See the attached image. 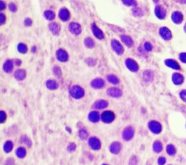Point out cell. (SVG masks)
Returning a JSON list of instances; mask_svg holds the SVG:
<instances>
[{
  "instance_id": "94428289",
  "label": "cell",
  "mask_w": 186,
  "mask_h": 165,
  "mask_svg": "<svg viewBox=\"0 0 186 165\" xmlns=\"http://www.w3.org/2000/svg\"><path fill=\"white\" fill-rule=\"evenodd\" d=\"M102 165H109V164H102Z\"/></svg>"
},
{
  "instance_id": "4316f807",
  "label": "cell",
  "mask_w": 186,
  "mask_h": 165,
  "mask_svg": "<svg viewBox=\"0 0 186 165\" xmlns=\"http://www.w3.org/2000/svg\"><path fill=\"white\" fill-rule=\"evenodd\" d=\"M78 135L81 140H86L89 137V132L87 129L81 128L78 132Z\"/></svg>"
},
{
  "instance_id": "60d3db41",
  "label": "cell",
  "mask_w": 186,
  "mask_h": 165,
  "mask_svg": "<svg viewBox=\"0 0 186 165\" xmlns=\"http://www.w3.org/2000/svg\"><path fill=\"white\" fill-rule=\"evenodd\" d=\"M121 1L126 6H137V2L135 0H121Z\"/></svg>"
},
{
  "instance_id": "5bb4252c",
  "label": "cell",
  "mask_w": 186,
  "mask_h": 165,
  "mask_svg": "<svg viewBox=\"0 0 186 165\" xmlns=\"http://www.w3.org/2000/svg\"><path fill=\"white\" fill-rule=\"evenodd\" d=\"M153 80V73L151 70L147 69L143 72V82L148 84L150 83Z\"/></svg>"
},
{
  "instance_id": "1f68e13d",
  "label": "cell",
  "mask_w": 186,
  "mask_h": 165,
  "mask_svg": "<svg viewBox=\"0 0 186 165\" xmlns=\"http://www.w3.org/2000/svg\"><path fill=\"white\" fill-rule=\"evenodd\" d=\"M153 149L154 151V152L156 153H160L163 150V145L160 141L157 140V141H155L153 145Z\"/></svg>"
},
{
  "instance_id": "7a4b0ae2",
  "label": "cell",
  "mask_w": 186,
  "mask_h": 165,
  "mask_svg": "<svg viewBox=\"0 0 186 165\" xmlns=\"http://www.w3.org/2000/svg\"><path fill=\"white\" fill-rule=\"evenodd\" d=\"M121 135L125 141H130L134 136V128L132 126H126L122 131Z\"/></svg>"
},
{
  "instance_id": "2e32d148",
  "label": "cell",
  "mask_w": 186,
  "mask_h": 165,
  "mask_svg": "<svg viewBox=\"0 0 186 165\" xmlns=\"http://www.w3.org/2000/svg\"><path fill=\"white\" fill-rule=\"evenodd\" d=\"M108 106H109V102L106 101V100L100 99L95 102V103L93 104L92 107L96 110H102L105 109Z\"/></svg>"
},
{
  "instance_id": "bcb514c9",
  "label": "cell",
  "mask_w": 186,
  "mask_h": 165,
  "mask_svg": "<svg viewBox=\"0 0 186 165\" xmlns=\"http://www.w3.org/2000/svg\"><path fill=\"white\" fill-rule=\"evenodd\" d=\"M86 63L90 66H95L96 64L95 60L92 58H88L86 59Z\"/></svg>"
},
{
  "instance_id": "ba28073f",
  "label": "cell",
  "mask_w": 186,
  "mask_h": 165,
  "mask_svg": "<svg viewBox=\"0 0 186 165\" xmlns=\"http://www.w3.org/2000/svg\"><path fill=\"white\" fill-rule=\"evenodd\" d=\"M121 149H122V145H121V143L119 141L113 142L109 146L110 152L114 155L119 154V153L121 152Z\"/></svg>"
},
{
  "instance_id": "277c9868",
  "label": "cell",
  "mask_w": 186,
  "mask_h": 165,
  "mask_svg": "<svg viewBox=\"0 0 186 165\" xmlns=\"http://www.w3.org/2000/svg\"><path fill=\"white\" fill-rule=\"evenodd\" d=\"M88 145L94 151H98L101 148V142L96 137H91L89 138Z\"/></svg>"
},
{
  "instance_id": "ffe728a7",
  "label": "cell",
  "mask_w": 186,
  "mask_h": 165,
  "mask_svg": "<svg viewBox=\"0 0 186 165\" xmlns=\"http://www.w3.org/2000/svg\"><path fill=\"white\" fill-rule=\"evenodd\" d=\"M13 68H14V62L13 60H7L3 64V69L5 73H11L13 70Z\"/></svg>"
},
{
  "instance_id": "e0dca14e",
  "label": "cell",
  "mask_w": 186,
  "mask_h": 165,
  "mask_svg": "<svg viewBox=\"0 0 186 165\" xmlns=\"http://www.w3.org/2000/svg\"><path fill=\"white\" fill-rule=\"evenodd\" d=\"M155 14L159 19H164L166 17V13L164 7L161 6H156L155 8Z\"/></svg>"
},
{
  "instance_id": "d4e9b609",
  "label": "cell",
  "mask_w": 186,
  "mask_h": 165,
  "mask_svg": "<svg viewBox=\"0 0 186 165\" xmlns=\"http://www.w3.org/2000/svg\"><path fill=\"white\" fill-rule=\"evenodd\" d=\"M165 64L166 66H168L169 67L172 68V69H180V67L179 65V64L177 63L176 61H174L173 59H166L165 60Z\"/></svg>"
},
{
  "instance_id": "8fae6325",
  "label": "cell",
  "mask_w": 186,
  "mask_h": 165,
  "mask_svg": "<svg viewBox=\"0 0 186 165\" xmlns=\"http://www.w3.org/2000/svg\"><path fill=\"white\" fill-rule=\"evenodd\" d=\"M56 58L60 62H66L68 60V54L63 49H58L56 51Z\"/></svg>"
},
{
  "instance_id": "e575fe53",
  "label": "cell",
  "mask_w": 186,
  "mask_h": 165,
  "mask_svg": "<svg viewBox=\"0 0 186 165\" xmlns=\"http://www.w3.org/2000/svg\"><path fill=\"white\" fill-rule=\"evenodd\" d=\"M84 43L87 48H92L95 47V42L91 37H87V38H85Z\"/></svg>"
},
{
  "instance_id": "f5cc1de1",
  "label": "cell",
  "mask_w": 186,
  "mask_h": 165,
  "mask_svg": "<svg viewBox=\"0 0 186 165\" xmlns=\"http://www.w3.org/2000/svg\"><path fill=\"white\" fill-rule=\"evenodd\" d=\"M24 24H25L26 26H31L32 24V21L31 19H30V18H26V19L25 20V22H24Z\"/></svg>"
},
{
  "instance_id": "f35d334b",
  "label": "cell",
  "mask_w": 186,
  "mask_h": 165,
  "mask_svg": "<svg viewBox=\"0 0 186 165\" xmlns=\"http://www.w3.org/2000/svg\"><path fill=\"white\" fill-rule=\"evenodd\" d=\"M166 153L170 156H174L176 153V149L173 145H168L166 146Z\"/></svg>"
},
{
  "instance_id": "836d02e7",
  "label": "cell",
  "mask_w": 186,
  "mask_h": 165,
  "mask_svg": "<svg viewBox=\"0 0 186 165\" xmlns=\"http://www.w3.org/2000/svg\"><path fill=\"white\" fill-rule=\"evenodd\" d=\"M44 16H45V18H46L47 20L52 21L55 18V13L52 12V10H48L44 13Z\"/></svg>"
},
{
  "instance_id": "83f0119b",
  "label": "cell",
  "mask_w": 186,
  "mask_h": 165,
  "mask_svg": "<svg viewBox=\"0 0 186 165\" xmlns=\"http://www.w3.org/2000/svg\"><path fill=\"white\" fill-rule=\"evenodd\" d=\"M121 40H122L123 43H124L127 47H129V48L132 47V45H133V44H134L133 40H132V38L127 35H121Z\"/></svg>"
},
{
  "instance_id": "816d5d0a",
  "label": "cell",
  "mask_w": 186,
  "mask_h": 165,
  "mask_svg": "<svg viewBox=\"0 0 186 165\" xmlns=\"http://www.w3.org/2000/svg\"><path fill=\"white\" fill-rule=\"evenodd\" d=\"M180 59L183 63H186V53H182L180 55Z\"/></svg>"
},
{
  "instance_id": "5b68a950",
  "label": "cell",
  "mask_w": 186,
  "mask_h": 165,
  "mask_svg": "<svg viewBox=\"0 0 186 165\" xmlns=\"http://www.w3.org/2000/svg\"><path fill=\"white\" fill-rule=\"evenodd\" d=\"M150 131L153 134H159L162 130V126L160 123L156 121H151L148 123Z\"/></svg>"
},
{
  "instance_id": "484cf974",
  "label": "cell",
  "mask_w": 186,
  "mask_h": 165,
  "mask_svg": "<svg viewBox=\"0 0 186 165\" xmlns=\"http://www.w3.org/2000/svg\"><path fill=\"white\" fill-rule=\"evenodd\" d=\"M172 81L174 84L180 85L183 83L184 77L180 73H174L172 75Z\"/></svg>"
},
{
  "instance_id": "44dd1931",
  "label": "cell",
  "mask_w": 186,
  "mask_h": 165,
  "mask_svg": "<svg viewBox=\"0 0 186 165\" xmlns=\"http://www.w3.org/2000/svg\"><path fill=\"white\" fill-rule=\"evenodd\" d=\"M70 17H71V14H70L69 11H68L66 8H62L60 9L59 11V18L63 21H66L69 20Z\"/></svg>"
},
{
  "instance_id": "ab89813d",
  "label": "cell",
  "mask_w": 186,
  "mask_h": 165,
  "mask_svg": "<svg viewBox=\"0 0 186 165\" xmlns=\"http://www.w3.org/2000/svg\"><path fill=\"white\" fill-rule=\"evenodd\" d=\"M18 51L20 54H26L28 51V48L24 43H20L18 45Z\"/></svg>"
},
{
  "instance_id": "f907efd6",
  "label": "cell",
  "mask_w": 186,
  "mask_h": 165,
  "mask_svg": "<svg viewBox=\"0 0 186 165\" xmlns=\"http://www.w3.org/2000/svg\"><path fill=\"white\" fill-rule=\"evenodd\" d=\"M180 98H181L184 102H186V90L182 91V92L180 93Z\"/></svg>"
},
{
  "instance_id": "681fc988",
  "label": "cell",
  "mask_w": 186,
  "mask_h": 165,
  "mask_svg": "<svg viewBox=\"0 0 186 165\" xmlns=\"http://www.w3.org/2000/svg\"><path fill=\"white\" fill-rule=\"evenodd\" d=\"M5 21H6V17H5V14L1 13V14H0V24H1V25H3V24L5 23Z\"/></svg>"
},
{
  "instance_id": "db71d44e",
  "label": "cell",
  "mask_w": 186,
  "mask_h": 165,
  "mask_svg": "<svg viewBox=\"0 0 186 165\" xmlns=\"http://www.w3.org/2000/svg\"><path fill=\"white\" fill-rule=\"evenodd\" d=\"M5 7H6V4L5 3V2L4 1L0 2V10H3Z\"/></svg>"
},
{
  "instance_id": "ac0fdd59",
  "label": "cell",
  "mask_w": 186,
  "mask_h": 165,
  "mask_svg": "<svg viewBox=\"0 0 186 165\" xmlns=\"http://www.w3.org/2000/svg\"><path fill=\"white\" fill-rule=\"evenodd\" d=\"M14 77L17 81H23L24 79L26 78V72L25 69H17L14 73Z\"/></svg>"
},
{
  "instance_id": "d590c367",
  "label": "cell",
  "mask_w": 186,
  "mask_h": 165,
  "mask_svg": "<svg viewBox=\"0 0 186 165\" xmlns=\"http://www.w3.org/2000/svg\"><path fill=\"white\" fill-rule=\"evenodd\" d=\"M128 165H139V159L135 155H132L129 160Z\"/></svg>"
},
{
  "instance_id": "f6af8a7d",
  "label": "cell",
  "mask_w": 186,
  "mask_h": 165,
  "mask_svg": "<svg viewBox=\"0 0 186 165\" xmlns=\"http://www.w3.org/2000/svg\"><path fill=\"white\" fill-rule=\"evenodd\" d=\"M4 165H16L15 160L13 158H8L7 160H5Z\"/></svg>"
},
{
  "instance_id": "9a60e30c",
  "label": "cell",
  "mask_w": 186,
  "mask_h": 165,
  "mask_svg": "<svg viewBox=\"0 0 186 165\" xmlns=\"http://www.w3.org/2000/svg\"><path fill=\"white\" fill-rule=\"evenodd\" d=\"M105 81L102 78H95L91 82V86L96 89H100L105 86Z\"/></svg>"
},
{
  "instance_id": "52a82bcc",
  "label": "cell",
  "mask_w": 186,
  "mask_h": 165,
  "mask_svg": "<svg viewBox=\"0 0 186 165\" xmlns=\"http://www.w3.org/2000/svg\"><path fill=\"white\" fill-rule=\"evenodd\" d=\"M107 94L113 98H120L122 96V91L118 87H111L107 90Z\"/></svg>"
},
{
  "instance_id": "6da1fadb",
  "label": "cell",
  "mask_w": 186,
  "mask_h": 165,
  "mask_svg": "<svg viewBox=\"0 0 186 165\" xmlns=\"http://www.w3.org/2000/svg\"><path fill=\"white\" fill-rule=\"evenodd\" d=\"M69 94L72 97L76 99H79L84 96V90L79 85H73L69 89Z\"/></svg>"
},
{
  "instance_id": "d6a6232c",
  "label": "cell",
  "mask_w": 186,
  "mask_h": 165,
  "mask_svg": "<svg viewBox=\"0 0 186 165\" xmlns=\"http://www.w3.org/2000/svg\"><path fill=\"white\" fill-rule=\"evenodd\" d=\"M107 80L110 83H112L113 85L119 84V82H120L119 77L116 76L115 75H109L107 77Z\"/></svg>"
},
{
  "instance_id": "f546056e",
  "label": "cell",
  "mask_w": 186,
  "mask_h": 165,
  "mask_svg": "<svg viewBox=\"0 0 186 165\" xmlns=\"http://www.w3.org/2000/svg\"><path fill=\"white\" fill-rule=\"evenodd\" d=\"M4 151L5 153H9L13 151V143L11 140H7L5 142V143L4 144L3 146Z\"/></svg>"
},
{
  "instance_id": "8992f818",
  "label": "cell",
  "mask_w": 186,
  "mask_h": 165,
  "mask_svg": "<svg viewBox=\"0 0 186 165\" xmlns=\"http://www.w3.org/2000/svg\"><path fill=\"white\" fill-rule=\"evenodd\" d=\"M125 64H126V67L128 68V69L130 70L131 72H133V73H136L139 69L138 64L132 58H127L125 61Z\"/></svg>"
},
{
  "instance_id": "7dc6e473",
  "label": "cell",
  "mask_w": 186,
  "mask_h": 165,
  "mask_svg": "<svg viewBox=\"0 0 186 165\" xmlns=\"http://www.w3.org/2000/svg\"><path fill=\"white\" fill-rule=\"evenodd\" d=\"M9 10L12 11V12H16L17 11V6L15 3H10L9 5Z\"/></svg>"
},
{
  "instance_id": "30bf717a",
  "label": "cell",
  "mask_w": 186,
  "mask_h": 165,
  "mask_svg": "<svg viewBox=\"0 0 186 165\" xmlns=\"http://www.w3.org/2000/svg\"><path fill=\"white\" fill-rule=\"evenodd\" d=\"M111 48L114 51L116 54L118 55H121L124 53V48H123L122 45L116 39H113L111 41Z\"/></svg>"
},
{
  "instance_id": "3957f363",
  "label": "cell",
  "mask_w": 186,
  "mask_h": 165,
  "mask_svg": "<svg viewBox=\"0 0 186 165\" xmlns=\"http://www.w3.org/2000/svg\"><path fill=\"white\" fill-rule=\"evenodd\" d=\"M115 114L111 111H106L100 115V119L105 124H111L115 119Z\"/></svg>"
},
{
  "instance_id": "7bdbcfd3",
  "label": "cell",
  "mask_w": 186,
  "mask_h": 165,
  "mask_svg": "<svg viewBox=\"0 0 186 165\" xmlns=\"http://www.w3.org/2000/svg\"><path fill=\"white\" fill-rule=\"evenodd\" d=\"M7 119V115L4 111H0V123L3 124Z\"/></svg>"
},
{
  "instance_id": "74e56055",
  "label": "cell",
  "mask_w": 186,
  "mask_h": 165,
  "mask_svg": "<svg viewBox=\"0 0 186 165\" xmlns=\"http://www.w3.org/2000/svg\"><path fill=\"white\" fill-rule=\"evenodd\" d=\"M132 14L135 17H142L143 16V11L138 7H134L132 10Z\"/></svg>"
},
{
  "instance_id": "f1b7e54d",
  "label": "cell",
  "mask_w": 186,
  "mask_h": 165,
  "mask_svg": "<svg viewBox=\"0 0 186 165\" xmlns=\"http://www.w3.org/2000/svg\"><path fill=\"white\" fill-rule=\"evenodd\" d=\"M26 153H27L26 150L23 147H19L16 151V156L20 159H23L26 156Z\"/></svg>"
},
{
  "instance_id": "9c48e42d",
  "label": "cell",
  "mask_w": 186,
  "mask_h": 165,
  "mask_svg": "<svg viewBox=\"0 0 186 165\" xmlns=\"http://www.w3.org/2000/svg\"><path fill=\"white\" fill-rule=\"evenodd\" d=\"M68 30L71 33L75 35H80L81 32V26L80 24L76 22H71V24L68 25Z\"/></svg>"
},
{
  "instance_id": "8d00e7d4",
  "label": "cell",
  "mask_w": 186,
  "mask_h": 165,
  "mask_svg": "<svg viewBox=\"0 0 186 165\" xmlns=\"http://www.w3.org/2000/svg\"><path fill=\"white\" fill-rule=\"evenodd\" d=\"M52 72H53V74L55 75V76L58 77V78L61 77L62 71H61V69H60L58 66H55L52 69Z\"/></svg>"
},
{
  "instance_id": "11a10c76",
  "label": "cell",
  "mask_w": 186,
  "mask_h": 165,
  "mask_svg": "<svg viewBox=\"0 0 186 165\" xmlns=\"http://www.w3.org/2000/svg\"><path fill=\"white\" fill-rule=\"evenodd\" d=\"M15 62H16V64L17 66H20V64H21V61H20V59H16V61H15Z\"/></svg>"
},
{
  "instance_id": "d6986e66",
  "label": "cell",
  "mask_w": 186,
  "mask_h": 165,
  "mask_svg": "<svg viewBox=\"0 0 186 165\" xmlns=\"http://www.w3.org/2000/svg\"><path fill=\"white\" fill-rule=\"evenodd\" d=\"M172 20L174 24H181L183 20V14H182L180 12H178V11L174 12L172 15Z\"/></svg>"
},
{
  "instance_id": "4dcf8cb0",
  "label": "cell",
  "mask_w": 186,
  "mask_h": 165,
  "mask_svg": "<svg viewBox=\"0 0 186 165\" xmlns=\"http://www.w3.org/2000/svg\"><path fill=\"white\" fill-rule=\"evenodd\" d=\"M20 142L21 143H23L24 145H26L28 148H31L32 145V142H31V139L26 135H22L21 137H20Z\"/></svg>"
},
{
  "instance_id": "ee69618b",
  "label": "cell",
  "mask_w": 186,
  "mask_h": 165,
  "mask_svg": "<svg viewBox=\"0 0 186 165\" xmlns=\"http://www.w3.org/2000/svg\"><path fill=\"white\" fill-rule=\"evenodd\" d=\"M144 48H145V50L146 51L150 52V51H152L153 46L151 43H148V42H146V43H145V44H144Z\"/></svg>"
},
{
  "instance_id": "680465c9",
  "label": "cell",
  "mask_w": 186,
  "mask_h": 165,
  "mask_svg": "<svg viewBox=\"0 0 186 165\" xmlns=\"http://www.w3.org/2000/svg\"><path fill=\"white\" fill-rule=\"evenodd\" d=\"M153 2H154L155 3H158L159 2V0H153Z\"/></svg>"
},
{
  "instance_id": "9f6ffc18",
  "label": "cell",
  "mask_w": 186,
  "mask_h": 165,
  "mask_svg": "<svg viewBox=\"0 0 186 165\" xmlns=\"http://www.w3.org/2000/svg\"><path fill=\"white\" fill-rule=\"evenodd\" d=\"M174 1H176L177 2H179L181 4H186V0H174Z\"/></svg>"
},
{
  "instance_id": "91938a15",
  "label": "cell",
  "mask_w": 186,
  "mask_h": 165,
  "mask_svg": "<svg viewBox=\"0 0 186 165\" xmlns=\"http://www.w3.org/2000/svg\"><path fill=\"white\" fill-rule=\"evenodd\" d=\"M184 30H185V32H186V24H185V26H184Z\"/></svg>"
},
{
  "instance_id": "4fadbf2b",
  "label": "cell",
  "mask_w": 186,
  "mask_h": 165,
  "mask_svg": "<svg viewBox=\"0 0 186 165\" xmlns=\"http://www.w3.org/2000/svg\"><path fill=\"white\" fill-rule=\"evenodd\" d=\"M159 34H160L161 37L165 40H170L172 37V32L166 27H161L159 30Z\"/></svg>"
},
{
  "instance_id": "6f0895ef",
  "label": "cell",
  "mask_w": 186,
  "mask_h": 165,
  "mask_svg": "<svg viewBox=\"0 0 186 165\" xmlns=\"http://www.w3.org/2000/svg\"><path fill=\"white\" fill-rule=\"evenodd\" d=\"M35 51H36V48L35 47H33V48H32V51H33V52H35Z\"/></svg>"
},
{
  "instance_id": "cb8c5ba5",
  "label": "cell",
  "mask_w": 186,
  "mask_h": 165,
  "mask_svg": "<svg viewBox=\"0 0 186 165\" xmlns=\"http://www.w3.org/2000/svg\"><path fill=\"white\" fill-rule=\"evenodd\" d=\"M46 86L50 90H56L59 87V84H58V83L55 80L50 79L48 81H47Z\"/></svg>"
},
{
  "instance_id": "c3c4849f",
  "label": "cell",
  "mask_w": 186,
  "mask_h": 165,
  "mask_svg": "<svg viewBox=\"0 0 186 165\" xmlns=\"http://www.w3.org/2000/svg\"><path fill=\"white\" fill-rule=\"evenodd\" d=\"M166 158H164V157H163V156L159 157L158 159V164L159 165H164L165 164H166Z\"/></svg>"
},
{
  "instance_id": "7c38bea8",
  "label": "cell",
  "mask_w": 186,
  "mask_h": 165,
  "mask_svg": "<svg viewBox=\"0 0 186 165\" xmlns=\"http://www.w3.org/2000/svg\"><path fill=\"white\" fill-rule=\"evenodd\" d=\"M91 29H92V32L93 33V35H95V37H97L98 39H103L105 36H104L103 32L101 29H100L98 26H96V24H93L91 26Z\"/></svg>"
},
{
  "instance_id": "603a6c76",
  "label": "cell",
  "mask_w": 186,
  "mask_h": 165,
  "mask_svg": "<svg viewBox=\"0 0 186 165\" xmlns=\"http://www.w3.org/2000/svg\"><path fill=\"white\" fill-rule=\"evenodd\" d=\"M88 119L91 122L97 123L100 120V115L98 111H92L89 113Z\"/></svg>"
},
{
  "instance_id": "b9f144b4",
  "label": "cell",
  "mask_w": 186,
  "mask_h": 165,
  "mask_svg": "<svg viewBox=\"0 0 186 165\" xmlns=\"http://www.w3.org/2000/svg\"><path fill=\"white\" fill-rule=\"evenodd\" d=\"M76 149H77V145H76L75 143H71L68 144V147H67V150L68 152L72 153V152H74L76 151Z\"/></svg>"
},
{
  "instance_id": "7402d4cb",
  "label": "cell",
  "mask_w": 186,
  "mask_h": 165,
  "mask_svg": "<svg viewBox=\"0 0 186 165\" xmlns=\"http://www.w3.org/2000/svg\"><path fill=\"white\" fill-rule=\"evenodd\" d=\"M49 29L50 30V32H52L54 35H58L60 34V25L57 23L52 22L51 24H49Z\"/></svg>"
}]
</instances>
